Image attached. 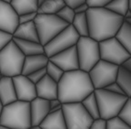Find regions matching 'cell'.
I'll use <instances>...</instances> for the list:
<instances>
[{"label":"cell","mask_w":131,"mask_h":129,"mask_svg":"<svg viewBox=\"0 0 131 129\" xmlns=\"http://www.w3.org/2000/svg\"><path fill=\"white\" fill-rule=\"evenodd\" d=\"M58 84V100L63 103H82L94 92L88 72L81 70L64 72Z\"/></svg>","instance_id":"6da1fadb"},{"label":"cell","mask_w":131,"mask_h":129,"mask_svg":"<svg viewBox=\"0 0 131 129\" xmlns=\"http://www.w3.org/2000/svg\"><path fill=\"white\" fill-rule=\"evenodd\" d=\"M89 38L96 42L116 36L124 22V18L105 8H88L86 11Z\"/></svg>","instance_id":"7a4b0ae2"},{"label":"cell","mask_w":131,"mask_h":129,"mask_svg":"<svg viewBox=\"0 0 131 129\" xmlns=\"http://www.w3.org/2000/svg\"><path fill=\"white\" fill-rule=\"evenodd\" d=\"M0 125L8 129H28L31 126L29 103L16 101L3 106Z\"/></svg>","instance_id":"3957f363"},{"label":"cell","mask_w":131,"mask_h":129,"mask_svg":"<svg viewBox=\"0 0 131 129\" xmlns=\"http://www.w3.org/2000/svg\"><path fill=\"white\" fill-rule=\"evenodd\" d=\"M25 56L13 40L0 51V74L1 76L13 78L21 75Z\"/></svg>","instance_id":"277c9868"},{"label":"cell","mask_w":131,"mask_h":129,"mask_svg":"<svg viewBox=\"0 0 131 129\" xmlns=\"http://www.w3.org/2000/svg\"><path fill=\"white\" fill-rule=\"evenodd\" d=\"M94 96L98 106L99 117L106 121L117 116L118 113L126 103L128 97L110 92L106 90H94Z\"/></svg>","instance_id":"5b68a950"},{"label":"cell","mask_w":131,"mask_h":129,"mask_svg":"<svg viewBox=\"0 0 131 129\" xmlns=\"http://www.w3.org/2000/svg\"><path fill=\"white\" fill-rule=\"evenodd\" d=\"M39 43L45 46L69 25L56 15H38L34 19Z\"/></svg>","instance_id":"8992f818"},{"label":"cell","mask_w":131,"mask_h":129,"mask_svg":"<svg viewBox=\"0 0 131 129\" xmlns=\"http://www.w3.org/2000/svg\"><path fill=\"white\" fill-rule=\"evenodd\" d=\"M79 70L89 72L100 61L98 42L89 37H80L76 45Z\"/></svg>","instance_id":"52a82bcc"},{"label":"cell","mask_w":131,"mask_h":129,"mask_svg":"<svg viewBox=\"0 0 131 129\" xmlns=\"http://www.w3.org/2000/svg\"><path fill=\"white\" fill-rule=\"evenodd\" d=\"M61 111L67 129H89L94 122L81 103H63Z\"/></svg>","instance_id":"ba28073f"},{"label":"cell","mask_w":131,"mask_h":129,"mask_svg":"<svg viewBox=\"0 0 131 129\" xmlns=\"http://www.w3.org/2000/svg\"><path fill=\"white\" fill-rule=\"evenodd\" d=\"M117 71L118 66L100 60L88 72L94 90L105 89L106 86L115 83Z\"/></svg>","instance_id":"9c48e42d"},{"label":"cell","mask_w":131,"mask_h":129,"mask_svg":"<svg viewBox=\"0 0 131 129\" xmlns=\"http://www.w3.org/2000/svg\"><path fill=\"white\" fill-rule=\"evenodd\" d=\"M79 38L80 37L76 33V31L71 25H69L54 39H52L49 43L43 46L44 54L46 55L48 59L52 57L55 54H58L63 50L75 46Z\"/></svg>","instance_id":"30bf717a"},{"label":"cell","mask_w":131,"mask_h":129,"mask_svg":"<svg viewBox=\"0 0 131 129\" xmlns=\"http://www.w3.org/2000/svg\"><path fill=\"white\" fill-rule=\"evenodd\" d=\"M98 45L101 61H105L119 67L126 60L131 58L130 53L127 52L115 38L99 42Z\"/></svg>","instance_id":"8fae6325"},{"label":"cell","mask_w":131,"mask_h":129,"mask_svg":"<svg viewBox=\"0 0 131 129\" xmlns=\"http://www.w3.org/2000/svg\"><path fill=\"white\" fill-rule=\"evenodd\" d=\"M10 2L11 0H0V31L13 35L18 26V17Z\"/></svg>","instance_id":"7c38bea8"},{"label":"cell","mask_w":131,"mask_h":129,"mask_svg":"<svg viewBox=\"0 0 131 129\" xmlns=\"http://www.w3.org/2000/svg\"><path fill=\"white\" fill-rule=\"evenodd\" d=\"M49 61L58 66L63 72L79 70L78 58L75 46L63 50L58 54H55L52 57L49 58Z\"/></svg>","instance_id":"4fadbf2b"},{"label":"cell","mask_w":131,"mask_h":129,"mask_svg":"<svg viewBox=\"0 0 131 129\" xmlns=\"http://www.w3.org/2000/svg\"><path fill=\"white\" fill-rule=\"evenodd\" d=\"M12 81L18 101L30 103L31 101L37 98L35 84L31 83L27 76L18 75L13 77Z\"/></svg>","instance_id":"5bb4252c"},{"label":"cell","mask_w":131,"mask_h":129,"mask_svg":"<svg viewBox=\"0 0 131 129\" xmlns=\"http://www.w3.org/2000/svg\"><path fill=\"white\" fill-rule=\"evenodd\" d=\"M29 108H30L31 125L37 126L41 124L42 121L49 114L50 103L49 101L37 97L29 103Z\"/></svg>","instance_id":"9a60e30c"},{"label":"cell","mask_w":131,"mask_h":129,"mask_svg":"<svg viewBox=\"0 0 131 129\" xmlns=\"http://www.w3.org/2000/svg\"><path fill=\"white\" fill-rule=\"evenodd\" d=\"M35 87L37 97L39 98L47 101L58 99V84L48 75H45L39 83H36Z\"/></svg>","instance_id":"2e32d148"},{"label":"cell","mask_w":131,"mask_h":129,"mask_svg":"<svg viewBox=\"0 0 131 129\" xmlns=\"http://www.w3.org/2000/svg\"><path fill=\"white\" fill-rule=\"evenodd\" d=\"M49 62V59L45 54L40 55H33L25 57L23 68H22L21 75L28 76L32 72L46 68L47 63Z\"/></svg>","instance_id":"e0dca14e"},{"label":"cell","mask_w":131,"mask_h":129,"mask_svg":"<svg viewBox=\"0 0 131 129\" xmlns=\"http://www.w3.org/2000/svg\"><path fill=\"white\" fill-rule=\"evenodd\" d=\"M17 100L13 81L10 77L0 76V102L3 106Z\"/></svg>","instance_id":"ac0fdd59"},{"label":"cell","mask_w":131,"mask_h":129,"mask_svg":"<svg viewBox=\"0 0 131 129\" xmlns=\"http://www.w3.org/2000/svg\"><path fill=\"white\" fill-rule=\"evenodd\" d=\"M12 36L16 39L39 43L37 29H36L35 24L33 21L26 23V24L18 25Z\"/></svg>","instance_id":"d6986e66"},{"label":"cell","mask_w":131,"mask_h":129,"mask_svg":"<svg viewBox=\"0 0 131 129\" xmlns=\"http://www.w3.org/2000/svg\"><path fill=\"white\" fill-rule=\"evenodd\" d=\"M12 40L19 49L20 51L23 53L25 57L44 54V48L40 43L19 40V39H16V38H13Z\"/></svg>","instance_id":"ffe728a7"},{"label":"cell","mask_w":131,"mask_h":129,"mask_svg":"<svg viewBox=\"0 0 131 129\" xmlns=\"http://www.w3.org/2000/svg\"><path fill=\"white\" fill-rule=\"evenodd\" d=\"M39 126L41 129H67L61 109L49 114Z\"/></svg>","instance_id":"44dd1931"},{"label":"cell","mask_w":131,"mask_h":129,"mask_svg":"<svg viewBox=\"0 0 131 129\" xmlns=\"http://www.w3.org/2000/svg\"><path fill=\"white\" fill-rule=\"evenodd\" d=\"M10 5L18 17L38 11L37 0H11Z\"/></svg>","instance_id":"7402d4cb"},{"label":"cell","mask_w":131,"mask_h":129,"mask_svg":"<svg viewBox=\"0 0 131 129\" xmlns=\"http://www.w3.org/2000/svg\"><path fill=\"white\" fill-rule=\"evenodd\" d=\"M115 39L125 48L127 52L131 54V25L123 22L121 27L116 32Z\"/></svg>","instance_id":"603a6c76"},{"label":"cell","mask_w":131,"mask_h":129,"mask_svg":"<svg viewBox=\"0 0 131 129\" xmlns=\"http://www.w3.org/2000/svg\"><path fill=\"white\" fill-rule=\"evenodd\" d=\"M116 83L122 89L124 94L128 98L131 97V72L125 70L122 67H118Z\"/></svg>","instance_id":"cb8c5ba5"},{"label":"cell","mask_w":131,"mask_h":129,"mask_svg":"<svg viewBox=\"0 0 131 129\" xmlns=\"http://www.w3.org/2000/svg\"><path fill=\"white\" fill-rule=\"evenodd\" d=\"M65 6L64 0H44V3L38 8V15H56Z\"/></svg>","instance_id":"d4e9b609"},{"label":"cell","mask_w":131,"mask_h":129,"mask_svg":"<svg viewBox=\"0 0 131 129\" xmlns=\"http://www.w3.org/2000/svg\"><path fill=\"white\" fill-rule=\"evenodd\" d=\"M71 26L73 28L79 37H89L88 30V22L86 18V13L75 14Z\"/></svg>","instance_id":"484cf974"},{"label":"cell","mask_w":131,"mask_h":129,"mask_svg":"<svg viewBox=\"0 0 131 129\" xmlns=\"http://www.w3.org/2000/svg\"><path fill=\"white\" fill-rule=\"evenodd\" d=\"M81 103L83 106V108L85 109V111L87 112L88 114H89V115L94 120L100 119V117H99L98 106H97V103H96V99L94 92L89 94L86 98L83 99Z\"/></svg>","instance_id":"4316f807"},{"label":"cell","mask_w":131,"mask_h":129,"mask_svg":"<svg viewBox=\"0 0 131 129\" xmlns=\"http://www.w3.org/2000/svg\"><path fill=\"white\" fill-rule=\"evenodd\" d=\"M105 8L124 18L127 10H129L128 0H110Z\"/></svg>","instance_id":"83f0119b"},{"label":"cell","mask_w":131,"mask_h":129,"mask_svg":"<svg viewBox=\"0 0 131 129\" xmlns=\"http://www.w3.org/2000/svg\"><path fill=\"white\" fill-rule=\"evenodd\" d=\"M117 117L121 121L131 126V99L128 98L117 114Z\"/></svg>","instance_id":"f1b7e54d"},{"label":"cell","mask_w":131,"mask_h":129,"mask_svg":"<svg viewBox=\"0 0 131 129\" xmlns=\"http://www.w3.org/2000/svg\"><path fill=\"white\" fill-rule=\"evenodd\" d=\"M45 70H46V75H48L50 79L53 80V81H56V83H58V81H60V79L61 78L62 74L64 73L58 66L53 64L52 62H50V61H49V62L47 63Z\"/></svg>","instance_id":"f546056e"},{"label":"cell","mask_w":131,"mask_h":129,"mask_svg":"<svg viewBox=\"0 0 131 129\" xmlns=\"http://www.w3.org/2000/svg\"><path fill=\"white\" fill-rule=\"evenodd\" d=\"M56 16L58 18H61L62 21L67 23L68 25H72L75 14H74V11L72 10V9L69 8L68 7L64 6V7L56 14Z\"/></svg>","instance_id":"4dcf8cb0"},{"label":"cell","mask_w":131,"mask_h":129,"mask_svg":"<svg viewBox=\"0 0 131 129\" xmlns=\"http://www.w3.org/2000/svg\"><path fill=\"white\" fill-rule=\"evenodd\" d=\"M105 129H131V126L125 124L117 116L105 121Z\"/></svg>","instance_id":"1f68e13d"},{"label":"cell","mask_w":131,"mask_h":129,"mask_svg":"<svg viewBox=\"0 0 131 129\" xmlns=\"http://www.w3.org/2000/svg\"><path fill=\"white\" fill-rule=\"evenodd\" d=\"M110 0H85L88 8H105Z\"/></svg>","instance_id":"d6a6232c"},{"label":"cell","mask_w":131,"mask_h":129,"mask_svg":"<svg viewBox=\"0 0 131 129\" xmlns=\"http://www.w3.org/2000/svg\"><path fill=\"white\" fill-rule=\"evenodd\" d=\"M45 75H46V70H45V68H44L39 71H37V72H32V73H30V74H28L27 77H28V79L29 80L31 83L36 84V83H39Z\"/></svg>","instance_id":"836d02e7"},{"label":"cell","mask_w":131,"mask_h":129,"mask_svg":"<svg viewBox=\"0 0 131 129\" xmlns=\"http://www.w3.org/2000/svg\"><path fill=\"white\" fill-rule=\"evenodd\" d=\"M12 39H13V36L11 34L0 31V51L3 50L5 46H7V44L12 40Z\"/></svg>","instance_id":"e575fe53"},{"label":"cell","mask_w":131,"mask_h":129,"mask_svg":"<svg viewBox=\"0 0 131 129\" xmlns=\"http://www.w3.org/2000/svg\"><path fill=\"white\" fill-rule=\"evenodd\" d=\"M37 13H31V14H27V15L19 16L18 17V25L26 24V23H29V22L34 21Z\"/></svg>","instance_id":"d590c367"},{"label":"cell","mask_w":131,"mask_h":129,"mask_svg":"<svg viewBox=\"0 0 131 129\" xmlns=\"http://www.w3.org/2000/svg\"><path fill=\"white\" fill-rule=\"evenodd\" d=\"M84 3L85 0H64V4L66 7L72 9V10H75L77 7H79Z\"/></svg>","instance_id":"8d00e7d4"},{"label":"cell","mask_w":131,"mask_h":129,"mask_svg":"<svg viewBox=\"0 0 131 129\" xmlns=\"http://www.w3.org/2000/svg\"><path fill=\"white\" fill-rule=\"evenodd\" d=\"M104 90H106V91H108V92H113V93H116V94L125 95L124 92L122 91V89L119 87V85H118L116 81H115V83H111V84H109L108 86H106V87H105Z\"/></svg>","instance_id":"74e56055"},{"label":"cell","mask_w":131,"mask_h":129,"mask_svg":"<svg viewBox=\"0 0 131 129\" xmlns=\"http://www.w3.org/2000/svg\"><path fill=\"white\" fill-rule=\"evenodd\" d=\"M89 129H105V121L103 119L94 120Z\"/></svg>","instance_id":"f35d334b"},{"label":"cell","mask_w":131,"mask_h":129,"mask_svg":"<svg viewBox=\"0 0 131 129\" xmlns=\"http://www.w3.org/2000/svg\"><path fill=\"white\" fill-rule=\"evenodd\" d=\"M88 10V7L87 5L85 4H83L82 6H80L79 7H77L74 11V14H83V13H86V11Z\"/></svg>","instance_id":"ab89813d"},{"label":"cell","mask_w":131,"mask_h":129,"mask_svg":"<svg viewBox=\"0 0 131 129\" xmlns=\"http://www.w3.org/2000/svg\"><path fill=\"white\" fill-rule=\"evenodd\" d=\"M119 67H122V68L125 69V70L128 71V72H131V58L126 60Z\"/></svg>","instance_id":"60d3db41"},{"label":"cell","mask_w":131,"mask_h":129,"mask_svg":"<svg viewBox=\"0 0 131 129\" xmlns=\"http://www.w3.org/2000/svg\"><path fill=\"white\" fill-rule=\"evenodd\" d=\"M49 103H50V109H52V108H55L57 106L61 105V102H60L58 99H54V100H50L49 101Z\"/></svg>","instance_id":"b9f144b4"},{"label":"cell","mask_w":131,"mask_h":129,"mask_svg":"<svg viewBox=\"0 0 131 129\" xmlns=\"http://www.w3.org/2000/svg\"><path fill=\"white\" fill-rule=\"evenodd\" d=\"M61 109V104L59 105V106H57L55 108H52V109H50V112H49V114H51V113H54V112L59 111V110Z\"/></svg>","instance_id":"7bdbcfd3"},{"label":"cell","mask_w":131,"mask_h":129,"mask_svg":"<svg viewBox=\"0 0 131 129\" xmlns=\"http://www.w3.org/2000/svg\"><path fill=\"white\" fill-rule=\"evenodd\" d=\"M124 18H131V11L130 10H127V12L126 13V15H125Z\"/></svg>","instance_id":"ee69618b"},{"label":"cell","mask_w":131,"mask_h":129,"mask_svg":"<svg viewBox=\"0 0 131 129\" xmlns=\"http://www.w3.org/2000/svg\"><path fill=\"white\" fill-rule=\"evenodd\" d=\"M28 129H41V128H40L39 125H37V126H32V125H31V126L29 127Z\"/></svg>","instance_id":"f6af8a7d"},{"label":"cell","mask_w":131,"mask_h":129,"mask_svg":"<svg viewBox=\"0 0 131 129\" xmlns=\"http://www.w3.org/2000/svg\"><path fill=\"white\" fill-rule=\"evenodd\" d=\"M2 108H3V105L1 103V102H0V114H1V112H2Z\"/></svg>","instance_id":"bcb514c9"},{"label":"cell","mask_w":131,"mask_h":129,"mask_svg":"<svg viewBox=\"0 0 131 129\" xmlns=\"http://www.w3.org/2000/svg\"><path fill=\"white\" fill-rule=\"evenodd\" d=\"M0 129H8V128H7V127H4V126H1V125H0Z\"/></svg>","instance_id":"7dc6e473"},{"label":"cell","mask_w":131,"mask_h":129,"mask_svg":"<svg viewBox=\"0 0 131 129\" xmlns=\"http://www.w3.org/2000/svg\"><path fill=\"white\" fill-rule=\"evenodd\" d=\"M0 76H1V74H0Z\"/></svg>","instance_id":"c3c4849f"}]
</instances>
